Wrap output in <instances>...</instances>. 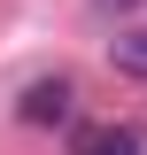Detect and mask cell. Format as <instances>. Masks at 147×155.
I'll list each match as a JSON object with an SVG mask.
<instances>
[{
    "label": "cell",
    "mask_w": 147,
    "mask_h": 155,
    "mask_svg": "<svg viewBox=\"0 0 147 155\" xmlns=\"http://www.w3.org/2000/svg\"><path fill=\"white\" fill-rule=\"evenodd\" d=\"M70 109H77V85H70V78H31L23 101H16L23 124H70Z\"/></svg>",
    "instance_id": "cell-1"
},
{
    "label": "cell",
    "mask_w": 147,
    "mask_h": 155,
    "mask_svg": "<svg viewBox=\"0 0 147 155\" xmlns=\"http://www.w3.org/2000/svg\"><path fill=\"white\" fill-rule=\"evenodd\" d=\"M109 54H116V70H124V78H147V31H124Z\"/></svg>",
    "instance_id": "cell-3"
},
{
    "label": "cell",
    "mask_w": 147,
    "mask_h": 155,
    "mask_svg": "<svg viewBox=\"0 0 147 155\" xmlns=\"http://www.w3.org/2000/svg\"><path fill=\"white\" fill-rule=\"evenodd\" d=\"M70 155H147V132L139 124H85Z\"/></svg>",
    "instance_id": "cell-2"
},
{
    "label": "cell",
    "mask_w": 147,
    "mask_h": 155,
    "mask_svg": "<svg viewBox=\"0 0 147 155\" xmlns=\"http://www.w3.org/2000/svg\"><path fill=\"white\" fill-rule=\"evenodd\" d=\"M101 8H147V0H101Z\"/></svg>",
    "instance_id": "cell-4"
}]
</instances>
